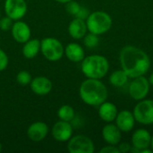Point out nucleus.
Masks as SVG:
<instances>
[{
  "instance_id": "1",
  "label": "nucleus",
  "mask_w": 153,
  "mask_h": 153,
  "mask_svg": "<svg viewBox=\"0 0 153 153\" xmlns=\"http://www.w3.org/2000/svg\"><path fill=\"white\" fill-rule=\"evenodd\" d=\"M122 69L129 78L144 75L151 67V59L147 53L134 46H126L119 55Z\"/></svg>"
},
{
  "instance_id": "2",
  "label": "nucleus",
  "mask_w": 153,
  "mask_h": 153,
  "mask_svg": "<svg viewBox=\"0 0 153 153\" xmlns=\"http://www.w3.org/2000/svg\"><path fill=\"white\" fill-rule=\"evenodd\" d=\"M79 95L86 105L98 107L107 100L108 89L100 80L87 78L80 86Z\"/></svg>"
},
{
  "instance_id": "3",
  "label": "nucleus",
  "mask_w": 153,
  "mask_h": 153,
  "mask_svg": "<svg viewBox=\"0 0 153 153\" xmlns=\"http://www.w3.org/2000/svg\"><path fill=\"white\" fill-rule=\"evenodd\" d=\"M82 72L91 79H102L109 70L108 60L101 55H91L82 61Z\"/></svg>"
},
{
  "instance_id": "4",
  "label": "nucleus",
  "mask_w": 153,
  "mask_h": 153,
  "mask_svg": "<svg viewBox=\"0 0 153 153\" xmlns=\"http://www.w3.org/2000/svg\"><path fill=\"white\" fill-rule=\"evenodd\" d=\"M87 29L96 35H102L108 32L112 26V19L108 13L103 11L91 13L86 19Z\"/></svg>"
},
{
  "instance_id": "5",
  "label": "nucleus",
  "mask_w": 153,
  "mask_h": 153,
  "mask_svg": "<svg viewBox=\"0 0 153 153\" xmlns=\"http://www.w3.org/2000/svg\"><path fill=\"white\" fill-rule=\"evenodd\" d=\"M40 51L44 57L51 62L60 60L65 54L62 43L57 39L52 37L45 38L40 41Z\"/></svg>"
},
{
  "instance_id": "6",
  "label": "nucleus",
  "mask_w": 153,
  "mask_h": 153,
  "mask_svg": "<svg viewBox=\"0 0 153 153\" xmlns=\"http://www.w3.org/2000/svg\"><path fill=\"white\" fill-rule=\"evenodd\" d=\"M135 121L142 125H153V100H142L134 108Z\"/></svg>"
},
{
  "instance_id": "7",
  "label": "nucleus",
  "mask_w": 153,
  "mask_h": 153,
  "mask_svg": "<svg viewBox=\"0 0 153 153\" xmlns=\"http://www.w3.org/2000/svg\"><path fill=\"white\" fill-rule=\"evenodd\" d=\"M128 89L129 95L134 100H142L146 98L150 91V82L147 78L143 76H138L133 78Z\"/></svg>"
},
{
  "instance_id": "8",
  "label": "nucleus",
  "mask_w": 153,
  "mask_h": 153,
  "mask_svg": "<svg viewBox=\"0 0 153 153\" xmlns=\"http://www.w3.org/2000/svg\"><path fill=\"white\" fill-rule=\"evenodd\" d=\"M67 150L70 153H92L94 152V143L86 135H76L71 137L68 141Z\"/></svg>"
},
{
  "instance_id": "9",
  "label": "nucleus",
  "mask_w": 153,
  "mask_h": 153,
  "mask_svg": "<svg viewBox=\"0 0 153 153\" xmlns=\"http://www.w3.org/2000/svg\"><path fill=\"white\" fill-rule=\"evenodd\" d=\"M4 8L8 17L13 21H19L25 16L28 6L25 0H5Z\"/></svg>"
},
{
  "instance_id": "10",
  "label": "nucleus",
  "mask_w": 153,
  "mask_h": 153,
  "mask_svg": "<svg viewBox=\"0 0 153 153\" xmlns=\"http://www.w3.org/2000/svg\"><path fill=\"white\" fill-rule=\"evenodd\" d=\"M52 135L54 139L60 143L68 142L73 135V127L69 122L58 121L52 128Z\"/></svg>"
},
{
  "instance_id": "11",
  "label": "nucleus",
  "mask_w": 153,
  "mask_h": 153,
  "mask_svg": "<svg viewBox=\"0 0 153 153\" xmlns=\"http://www.w3.org/2000/svg\"><path fill=\"white\" fill-rule=\"evenodd\" d=\"M11 33L13 39L18 43H25L30 39V29L29 25L22 21H16L11 29Z\"/></svg>"
},
{
  "instance_id": "12",
  "label": "nucleus",
  "mask_w": 153,
  "mask_h": 153,
  "mask_svg": "<svg viewBox=\"0 0 153 153\" xmlns=\"http://www.w3.org/2000/svg\"><path fill=\"white\" fill-rule=\"evenodd\" d=\"M117 126L120 129L121 132L128 133L133 130L134 127L135 118L130 110H121L117 113V116L115 119Z\"/></svg>"
},
{
  "instance_id": "13",
  "label": "nucleus",
  "mask_w": 153,
  "mask_h": 153,
  "mask_svg": "<svg viewBox=\"0 0 153 153\" xmlns=\"http://www.w3.org/2000/svg\"><path fill=\"white\" fill-rule=\"evenodd\" d=\"M48 133V126L44 122H34L27 130V136L32 142H41L46 138Z\"/></svg>"
},
{
  "instance_id": "14",
  "label": "nucleus",
  "mask_w": 153,
  "mask_h": 153,
  "mask_svg": "<svg viewBox=\"0 0 153 153\" xmlns=\"http://www.w3.org/2000/svg\"><path fill=\"white\" fill-rule=\"evenodd\" d=\"M152 135L145 129H138L132 135V146L140 152L151 147Z\"/></svg>"
},
{
  "instance_id": "15",
  "label": "nucleus",
  "mask_w": 153,
  "mask_h": 153,
  "mask_svg": "<svg viewBox=\"0 0 153 153\" xmlns=\"http://www.w3.org/2000/svg\"><path fill=\"white\" fill-rule=\"evenodd\" d=\"M30 85L31 91L35 94L40 96L48 94L52 90V82L44 76H38L32 79Z\"/></svg>"
},
{
  "instance_id": "16",
  "label": "nucleus",
  "mask_w": 153,
  "mask_h": 153,
  "mask_svg": "<svg viewBox=\"0 0 153 153\" xmlns=\"http://www.w3.org/2000/svg\"><path fill=\"white\" fill-rule=\"evenodd\" d=\"M102 138L110 145H117L121 141V131L114 124H108L102 128Z\"/></svg>"
},
{
  "instance_id": "17",
  "label": "nucleus",
  "mask_w": 153,
  "mask_h": 153,
  "mask_svg": "<svg viewBox=\"0 0 153 153\" xmlns=\"http://www.w3.org/2000/svg\"><path fill=\"white\" fill-rule=\"evenodd\" d=\"M87 30L88 29L86 22L76 17L74 20H72L68 25V33L73 39H83V37L86 35Z\"/></svg>"
},
{
  "instance_id": "18",
  "label": "nucleus",
  "mask_w": 153,
  "mask_h": 153,
  "mask_svg": "<svg viewBox=\"0 0 153 153\" xmlns=\"http://www.w3.org/2000/svg\"><path fill=\"white\" fill-rule=\"evenodd\" d=\"M99 116L101 120L107 123H111L115 121L117 116V108L115 104L108 101H104L102 104L99 106Z\"/></svg>"
},
{
  "instance_id": "19",
  "label": "nucleus",
  "mask_w": 153,
  "mask_h": 153,
  "mask_svg": "<svg viewBox=\"0 0 153 153\" xmlns=\"http://www.w3.org/2000/svg\"><path fill=\"white\" fill-rule=\"evenodd\" d=\"M65 55L71 62H74V63L82 62L83 58L85 57V54H84V50L82 47L75 42L69 43L65 47Z\"/></svg>"
},
{
  "instance_id": "20",
  "label": "nucleus",
  "mask_w": 153,
  "mask_h": 153,
  "mask_svg": "<svg viewBox=\"0 0 153 153\" xmlns=\"http://www.w3.org/2000/svg\"><path fill=\"white\" fill-rule=\"evenodd\" d=\"M23 44L24 45L22 48V54L24 57L28 59L34 58L40 51V41L37 39H30Z\"/></svg>"
},
{
  "instance_id": "21",
  "label": "nucleus",
  "mask_w": 153,
  "mask_h": 153,
  "mask_svg": "<svg viewBox=\"0 0 153 153\" xmlns=\"http://www.w3.org/2000/svg\"><path fill=\"white\" fill-rule=\"evenodd\" d=\"M129 80V76L122 69V70H117L113 72L109 76V82L114 87L121 88L126 84V82Z\"/></svg>"
},
{
  "instance_id": "22",
  "label": "nucleus",
  "mask_w": 153,
  "mask_h": 153,
  "mask_svg": "<svg viewBox=\"0 0 153 153\" xmlns=\"http://www.w3.org/2000/svg\"><path fill=\"white\" fill-rule=\"evenodd\" d=\"M57 116L60 120L70 122L74 118V116H75L74 109L73 107L69 105H63L57 110Z\"/></svg>"
},
{
  "instance_id": "23",
  "label": "nucleus",
  "mask_w": 153,
  "mask_h": 153,
  "mask_svg": "<svg viewBox=\"0 0 153 153\" xmlns=\"http://www.w3.org/2000/svg\"><path fill=\"white\" fill-rule=\"evenodd\" d=\"M99 42H100V39H99L98 35H96L94 33L90 32L89 34H86L83 37V43L89 48H93L97 47Z\"/></svg>"
},
{
  "instance_id": "24",
  "label": "nucleus",
  "mask_w": 153,
  "mask_h": 153,
  "mask_svg": "<svg viewBox=\"0 0 153 153\" xmlns=\"http://www.w3.org/2000/svg\"><path fill=\"white\" fill-rule=\"evenodd\" d=\"M16 80H17V82L20 84V85H22V86H25V85H28L31 82V75L29 72L27 71H20L17 75H16Z\"/></svg>"
},
{
  "instance_id": "25",
  "label": "nucleus",
  "mask_w": 153,
  "mask_h": 153,
  "mask_svg": "<svg viewBox=\"0 0 153 153\" xmlns=\"http://www.w3.org/2000/svg\"><path fill=\"white\" fill-rule=\"evenodd\" d=\"M81 6L82 5H80L77 2H75L74 0H72L68 3H66V11L69 14L75 16L77 14V13L79 12Z\"/></svg>"
},
{
  "instance_id": "26",
  "label": "nucleus",
  "mask_w": 153,
  "mask_h": 153,
  "mask_svg": "<svg viewBox=\"0 0 153 153\" xmlns=\"http://www.w3.org/2000/svg\"><path fill=\"white\" fill-rule=\"evenodd\" d=\"M13 19H11L10 17H8L7 15L5 17L0 18V29L3 31H7L9 30L12 29L13 26Z\"/></svg>"
},
{
  "instance_id": "27",
  "label": "nucleus",
  "mask_w": 153,
  "mask_h": 153,
  "mask_svg": "<svg viewBox=\"0 0 153 153\" xmlns=\"http://www.w3.org/2000/svg\"><path fill=\"white\" fill-rule=\"evenodd\" d=\"M8 65V56L6 53L0 48V72L4 71Z\"/></svg>"
},
{
  "instance_id": "28",
  "label": "nucleus",
  "mask_w": 153,
  "mask_h": 153,
  "mask_svg": "<svg viewBox=\"0 0 153 153\" xmlns=\"http://www.w3.org/2000/svg\"><path fill=\"white\" fill-rule=\"evenodd\" d=\"M90 13H90V11H89L88 8H86V7H84V6H81L79 12H78L77 14L75 15V17L86 21V19L88 18V16L90 15Z\"/></svg>"
},
{
  "instance_id": "29",
  "label": "nucleus",
  "mask_w": 153,
  "mask_h": 153,
  "mask_svg": "<svg viewBox=\"0 0 153 153\" xmlns=\"http://www.w3.org/2000/svg\"><path fill=\"white\" fill-rule=\"evenodd\" d=\"M100 153H120L119 152V150L117 147H116L115 145H108V146H106V147H103L100 151Z\"/></svg>"
},
{
  "instance_id": "30",
  "label": "nucleus",
  "mask_w": 153,
  "mask_h": 153,
  "mask_svg": "<svg viewBox=\"0 0 153 153\" xmlns=\"http://www.w3.org/2000/svg\"><path fill=\"white\" fill-rule=\"evenodd\" d=\"M117 148H118V150H119V152L126 153L130 152L132 146H131L129 143H120V144L118 145Z\"/></svg>"
},
{
  "instance_id": "31",
  "label": "nucleus",
  "mask_w": 153,
  "mask_h": 153,
  "mask_svg": "<svg viewBox=\"0 0 153 153\" xmlns=\"http://www.w3.org/2000/svg\"><path fill=\"white\" fill-rule=\"evenodd\" d=\"M148 80H149V82H150V84L153 86V73L152 74H151V75H150V77H149V79H148Z\"/></svg>"
},
{
  "instance_id": "32",
  "label": "nucleus",
  "mask_w": 153,
  "mask_h": 153,
  "mask_svg": "<svg viewBox=\"0 0 153 153\" xmlns=\"http://www.w3.org/2000/svg\"><path fill=\"white\" fill-rule=\"evenodd\" d=\"M56 1L58 2V3H61V4H66V3H68V2H70L72 0H56Z\"/></svg>"
},
{
  "instance_id": "33",
  "label": "nucleus",
  "mask_w": 153,
  "mask_h": 153,
  "mask_svg": "<svg viewBox=\"0 0 153 153\" xmlns=\"http://www.w3.org/2000/svg\"><path fill=\"white\" fill-rule=\"evenodd\" d=\"M151 147H152V150L153 151V135L152 136V141H151Z\"/></svg>"
},
{
  "instance_id": "34",
  "label": "nucleus",
  "mask_w": 153,
  "mask_h": 153,
  "mask_svg": "<svg viewBox=\"0 0 153 153\" xmlns=\"http://www.w3.org/2000/svg\"><path fill=\"white\" fill-rule=\"evenodd\" d=\"M2 148H3V146H2V143H0V152H2Z\"/></svg>"
},
{
  "instance_id": "35",
  "label": "nucleus",
  "mask_w": 153,
  "mask_h": 153,
  "mask_svg": "<svg viewBox=\"0 0 153 153\" xmlns=\"http://www.w3.org/2000/svg\"><path fill=\"white\" fill-rule=\"evenodd\" d=\"M0 17H1V12H0Z\"/></svg>"
}]
</instances>
